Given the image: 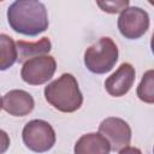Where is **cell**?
<instances>
[{"mask_svg":"<svg viewBox=\"0 0 154 154\" xmlns=\"http://www.w3.org/2000/svg\"><path fill=\"white\" fill-rule=\"evenodd\" d=\"M45 97L55 109L64 113L77 111L83 102V95L76 78L71 73H63L45 88Z\"/></svg>","mask_w":154,"mask_h":154,"instance_id":"cell-2","label":"cell"},{"mask_svg":"<svg viewBox=\"0 0 154 154\" xmlns=\"http://www.w3.org/2000/svg\"><path fill=\"white\" fill-rule=\"evenodd\" d=\"M135 81V69L129 63H123L105 82V88L111 96L119 97L125 95Z\"/></svg>","mask_w":154,"mask_h":154,"instance_id":"cell-8","label":"cell"},{"mask_svg":"<svg viewBox=\"0 0 154 154\" xmlns=\"http://www.w3.org/2000/svg\"><path fill=\"white\" fill-rule=\"evenodd\" d=\"M117 60L118 47L109 37H101L96 43L87 48L84 53V64L87 69L97 75L111 71Z\"/></svg>","mask_w":154,"mask_h":154,"instance_id":"cell-3","label":"cell"},{"mask_svg":"<svg viewBox=\"0 0 154 154\" xmlns=\"http://www.w3.org/2000/svg\"><path fill=\"white\" fill-rule=\"evenodd\" d=\"M99 134L107 140L111 149L114 152H120L130 144L131 129L129 124L120 118L109 117L103 119L99 125Z\"/></svg>","mask_w":154,"mask_h":154,"instance_id":"cell-7","label":"cell"},{"mask_svg":"<svg viewBox=\"0 0 154 154\" xmlns=\"http://www.w3.org/2000/svg\"><path fill=\"white\" fill-rule=\"evenodd\" d=\"M10 26L19 34L36 36L48 28V17L45 5L35 0H18L7 10Z\"/></svg>","mask_w":154,"mask_h":154,"instance_id":"cell-1","label":"cell"},{"mask_svg":"<svg viewBox=\"0 0 154 154\" xmlns=\"http://www.w3.org/2000/svg\"><path fill=\"white\" fill-rule=\"evenodd\" d=\"M35 102L32 96L25 90L14 89L4 95L2 108L14 117H24L34 109Z\"/></svg>","mask_w":154,"mask_h":154,"instance_id":"cell-9","label":"cell"},{"mask_svg":"<svg viewBox=\"0 0 154 154\" xmlns=\"http://www.w3.org/2000/svg\"><path fill=\"white\" fill-rule=\"evenodd\" d=\"M97 6L102 8V11L107 13H118L124 11L129 6L128 0H122V1H97Z\"/></svg>","mask_w":154,"mask_h":154,"instance_id":"cell-14","label":"cell"},{"mask_svg":"<svg viewBox=\"0 0 154 154\" xmlns=\"http://www.w3.org/2000/svg\"><path fill=\"white\" fill-rule=\"evenodd\" d=\"M8 147H10V137L4 130H0V154H4L8 149Z\"/></svg>","mask_w":154,"mask_h":154,"instance_id":"cell-15","label":"cell"},{"mask_svg":"<svg viewBox=\"0 0 154 154\" xmlns=\"http://www.w3.org/2000/svg\"><path fill=\"white\" fill-rule=\"evenodd\" d=\"M149 28V16L141 7H126L118 18L120 34L129 40L140 38Z\"/></svg>","mask_w":154,"mask_h":154,"instance_id":"cell-6","label":"cell"},{"mask_svg":"<svg viewBox=\"0 0 154 154\" xmlns=\"http://www.w3.org/2000/svg\"><path fill=\"white\" fill-rule=\"evenodd\" d=\"M57 69L55 59L51 55L35 57L23 64L20 76L22 79L30 85H40L48 82Z\"/></svg>","mask_w":154,"mask_h":154,"instance_id":"cell-5","label":"cell"},{"mask_svg":"<svg viewBox=\"0 0 154 154\" xmlns=\"http://www.w3.org/2000/svg\"><path fill=\"white\" fill-rule=\"evenodd\" d=\"M24 144L35 153L48 152L55 143V132L52 125L41 119L26 123L22 132Z\"/></svg>","mask_w":154,"mask_h":154,"instance_id":"cell-4","label":"cell"},{"mask_svg":"<svg viewBox=\"0 0 154 154\" xmlns=\"http://www.w3.org/2000/svg\"><path fill=\"white\" fill-rule=\"evenodd\" d=\"M2 108V100H1V97H0V109Z\"/></svg>","mask_w":154,"mask_h":154,"instance_id":"cell-17","label":"cell"},{"mask_svg":"<svg viewBox=\"0 0 154 154\" xmlns=\"http://www.w3.org/2000/svg\"><path fill=\"white\" fill-rule=\"evenodd\" d=\"M119 154H142L141 150L138 148H135V147H126L124 149H122L119 152Z\"/></svg>","mask_w":154,"mask_h":154,"instance_id":"cell-16","label":"cell"},{"mask_svg":"<svg viewBox=\"0 0 154 154\" xmlns=\"http://www.w3.org/2000/svg\"><path fill=\"white\" fill-rule=\"evenodd\" d=\"M16 48H17V54H18L17 60L19 63H25L26 60L32 59L35 57L46 55L51 51L52 45L48 37H42L37 42L17 41Z\"/></svg>","mask_w":154,"mask_h":154,"instance_id":"cell-11","label":"cell"},{"mask_svg":"<svg viewBox=\"0 0 154 154\" xmlns=\"http://www.w3.org/2000/svg\"><path fill=\"white\" fill-rule=\"evenodd\" d=\"M137 96L147 103L154 102V71L148 70L137 87Z\"/></svg>","mask_w":154,"mask_h":154,"instance_id":"cell-13","label":"cell"},{"mask_svg":"<svg viewBox=\"0 0 154 154\" xmlns=\"http://www.w3.org/2000/svg\"><path fill=\"white\" fill-rule=\"evenodd\" d=\"M16 42L6 34H0V71H5L17 61Z\"/></svg>","mask_w":154,"mask_h":154,"instance_id":"cell-12","label":"cell"},{"mask_svg":"<svg viewBox=\"0 0 154 154\" xmlns=\"http://www.w3.org/2000/svg\"><path fill=\"white\" fill-rule=\"evenodd\" d=\"M73 152L75 154H109L111 147L102 135L90 132L78 138Z\"/></svg>","mask_w":154,"mask_h":154,"instance_id":"cell-10","label":"cell"}]
</instances>
